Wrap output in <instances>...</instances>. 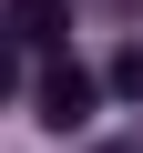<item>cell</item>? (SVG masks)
<instances>
[{
    "mask_svg": "<svg viewBox=\"0 0 143 153\" xmlns=\"http://www.w3.org/2000/svg\"><path fill=\"white\" fill-rule=\"evenodd\" d=\"M92 102H102V82H92L72 51H51V71H41V123H51V133H82Z\"/></svg>",
    "mask_w": 143,
    "mask_h": 153,
    "instance_id": "obj_1",
    "label": "cell"
},
{
    "mask_svg": "<svg viewBox=\"0 0 143 153\" xmlns=\"http://www.w3.org/2000/svg\"><path fill=\"white\" fill-rule=\"evenodd\" d=\"M72 31V0H10L0 10V41H21V51H61Z\"/></svg>",
    "mask_w": 143,
    "mask_h": 153,
    "instance_id": "obj_2",
    "label": "cell"
},
{
    "mask_svg": "<svg viewBox=\"0 0 143 153\" xmlns=\"http://www.w3.org/2000/svg\"><path fill=\"white\" fill-rule=\"evenodd\" d=\"M112 92H133V102H143V41H133V51L112 61Z\"/></svg>",
    "mask_w": 143,
    "mask_h": 153,
    "instance_id": "obj_3",
    "label": "cell"
},
{
    "mask_svg": "<svg viewBox=\"0 0 143 153\" xmlns=\"http://www.w3.org/2000/svg\"><path fill=\"white\" fill-rule=\"evenodd\" d=\"M21 92V41H0V102Z\"/></svg>",
    "mask_w": 143,
    "mask_h": 153,
    "instance_id": "obj_4",
    "label": "cell"
}]
</instances>
